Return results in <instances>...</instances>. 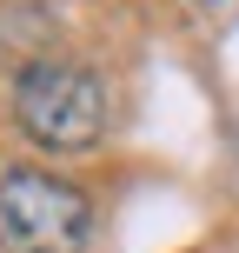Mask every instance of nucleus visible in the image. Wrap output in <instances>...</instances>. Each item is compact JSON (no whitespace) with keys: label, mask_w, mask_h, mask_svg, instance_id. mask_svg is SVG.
<instances>
[{"label":"nucleus","mask_w":239,"mask_h":253,"mask_svg":"<svg viewBox=\"0 0 239 253\" xmlns=\"http://www.w3.org/2000/svg\"><path fill=\"white\" fill-rule=\"evenodd\" d=\"M93 240V200L60 173L13 167L0 180V247L7 253H80Z\"/></svg>","instance_id":"f03ea898"},{"label":"nucleus","mask_w":239,"mask_h":253,"mask_svg":"<svg viewBox=\"0 0 239 253\" xmlns=\"http://www.w3.org/2000/svg\"><path fill=\"white\" fill-rule=\"evenodd\" d=\"M13 120L53 153H80L106 133V87L80 60H34L13 80Z\"/></svg>","instance_id":"f257e3e1"}]
</instances>
